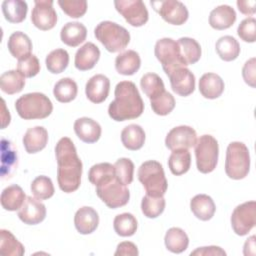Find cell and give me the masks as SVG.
I'll list each match as a JSON object with an SVG mask.
<instances>
[{
	"label": "cell",
	"mask_w": 256,
	"mask_h": 256,
	"mask_svg": "<svg viewBox=\"0 0 256 256\" xmlns=\"http://www.w3.org/2000/svg\"><path fill=\"white\" fill-rule=\"evenodd\" d=\"M55 155L59 188L65 193L76 191L81 184L83 166L73 141L62 137L55 146Z\"/></svg>",
	"instance_id": "obj_1"
},
{
	"label": "cell",
	"mask_w": 256,
	"mask_h": 256,
	"mask_svg": "<svg viewBox=\"0 0 256 256\" xmlns=\"http://www.w3.org/2000/svg\"><path fill=\"white\" fill-rule=\"evenodd\" d=\"M115 99L108 106L109 117L114 121L138 118L144 111V103L136 85L131 81L119 82L114 90Z\"/></svg>",
	"instance_id": "obj_2"
},
{
	"label": "cell",
	"mask_w": 256,
	"mask_h": 256,
	"mask_svg": "<svg viewBox=\"0 0 256 256\" xmlns=\"http://www.w3.org/2000/svg\"><path fill=\"white\" fill-rule=\"evenodd\" d=\"M15 109L24 120L44 119L52 113L53 104L45 94L32 92L19 97L15 102Z\"/></svg>",
	"instance_id": "obj_3"
},
{
	"label": "cell",
	"mask_w": 256,
	"mask_h": 256,
	"mask_svg": "<svg viewBox=\"0 0 256 256\" xmlns=\"http://www.w3.org/2000/svg\"><path fill=\"white\" fill-rule=\"evenodd\" d=\"M94 35L104 48L111 53L123 51L130 42V33L128 30L108 20L100 22L95 27Z\"/></svg>",
	"instance_id": "obj_4"
},
{
	"label": "cell",
	"mask_w": 256,
	"mask_h": 256,
	"mask_svg": "<svg viewBox=\"0 0 256 256\" xmlns=\"http://www.w3.org/2000/svg\"><path fill=\"white\" fill-rule=\"evenodd\" d=\"M138 180L143 185L146 194L163 196L167 191V180L161 163L155 160L145 161L138 168Z\"/></svg>",
	"instance_id": "obj_5"
},
{
	"label": "cell",
	"mask_w": 256,
	"mask_h": 256,
	"mask_svg": "<svg viewBox=\"0 0 256 256\" xmlns=\"http://www.w3.org/2000/svg\"><path fill=\"white\" fill-rule=\"evenodd\" d=\"M250 170L249 149L243 142H231L226 149L225 173L234 180L245 178Z\"/></svg>",
	"instance_id": "obj_6"
},
{
	"label": "cell",
	"mask_w": 256,
	"mask_h": 256,
	"mask_svg": "<svg viewBox=\"0 0 256 256\" xmlns=\"http://www.w3.org/2000/svg\"><path fill=\"white\" fill-rule=\"evenodd\" d=\"M97 196L111 209L125 206L130 198V192L126 185L121 183L115 174L108 176L96 186Z\"/></svg>",
	"instance_id": "obj_7"
},
{
	"label": "cell",
	"mask_w": 256,
	"mask_h": 256,
	"mask_svg": "<svg viewBox=\"0 0 256 256\" xmlns=\"http://www.w3.org/2000/svg\"><path fill=\"white\" fill-rule=\"evenodd\" d=\"M219 146L217 140L209 134L200 136L195 144L196 166L203 174L212 172L218 163Z\"/></svg>",
	"instance_id": "obj_8"
},
{
	"label": "cell",
	"mask_w": 256,
	"mask_h": 256,
	"mask_svg": "<svg viewBox=\"0 0 256 256\" xmlns=\"http://www.w3.org/2000/svg\"><path fill=\"white\" fill-rule=\"evenodd\" d=\"M154 53L166 75L177 68L186 67L180 54L179 45L172 38L159 39L155 44Z\"/></svg>",
	"instance_id": "obj_9"
},
{
	"label": "cell",
	"mask_w": 256,
	"mask_h": 256,
	"mask_svg": "<svg viewBox=\"0 0 256 256\" xmlns=\"http://www.w3.org/2000/svg\"><path fill=\"white\" fill-rule=\"evenodd\" d=\"M230 220L235 234L239 236L247 235L255 226L256 202L247 201L238 205L233 210Z\"/></svg>",
	"instance_id": "obj_10"
},
{
	"label": "cell",
	"mask_w": 256,
	"mask_h": 256,
	"mask_svg": "<svg viewBox=\"0 0 256 256\" xmlns=\"http://www.w3.org/2000/svg\"><path fill=\"white\" fill-rule=\"evenodd\" d=\"M153 9L161 16V18L172 25H182L189 17L186 6L177 0L151 1Z\"/></svg>",
	"instance_id": "obj_11"
},
{
	"label": "cell",
	"mask_w": 256,
	"mask_h": 256,
	"mask_svg": "<svg viewBox=\"0 0 256 256\" xmlns=\"http://www.w3.org/2000/svg\"><path fill=\"white\" fill-rule=\"evenodd\" d=\"M114 6L126 22L133 27H141L148 21V10L141 0H116Z\"/></svg>",
	"instance_id": "obj_12"
},
{
	"label": "cell",
	"mask_w": 256,
	"mask_h": 256,
	"mask_svg": "<svg viewBox=\"0 0 256 256\" xmlns=\"http://www.w3.org/2000/svg\"><path fill=\"white\" fill-rule=\"evenodd\" d=\"M32 24L42 30L48 31L55 27L57 23V13L53 8L52 0H35L31 13Z\"/></svg>",
	"instance_id": "obj_13"
},
{
	"label": "cell",
	"mask_w": 256,
	"mask_h": 256,
	"mask_svg": "<svg viewBox=\"0 0 256 256\" xmlns=\"http://www.w3.org/2000/svg\"><path fill=\"white\" fill-rule=\"evenodd\" d=\"M197 142L196 131L187 125L172 128L165 138V145L171 151L175 149H189Z\"/></svg>",
	"instance_id": "obj_14"
},
{
	"label": "cell",
	"mask_w": 256,
	"mask_h": 256,
	"mask_svg": "<svg viewBox=\"0 0 256 256\" xmlns=\"http://www.w3.org/2000/svg\"><path fill=\"white\" fill-rule=\"evenodd\" d=\"M170 80L171 88L179 96H189L195 90V76L186 67H180L167 75Z\"/></svg>",
	"instance_id": "obj_15"
},
{
	"label": "cell",
	"mask_w": 256,
	"mask_h": 256,
	"mask_svg": "<svg viewBox=\"0 0 256 256\" xmlns=\"http://www.w3.org/2000/svg\"><path fill=\"white\" fill-rule=\"evenodd\" d=\"M18 217L27 225L39 224L46 217V207L39 199L28 196L18 211Z\"/></svg>",
	"instance_id": "obj_16"
},
{
	"label": "cell",
	"mask_w": 256,
	"mask_h": 256,
	"mask_svg": "<svg viewBox=\"0 0 256 256\" xmlns=\"http://www.w3.org/2000/svg\"><path fill=\"white\" fill-rule=\"evenodd\" d=\"M110 91V80L103 74L92 76L85 85L86 97L95 104L102 103L108 97Z\"/></svg>",
	"instance_id": "obj_17"
},
{
	"label": "cell",
	"mask_w": 256,
	"mask_h": 256,
	"mask_svg": "<svg viewBox=\"0 0 256 256\" xmlns=\"http://www.w3.org/2000/svg\"><path fill=\"white\" fill-rule=\"evenodd\" d=\"M74 132L77 137L85 143H95L97 142L102 133L100 124L88 117L78 118L73 125Z\"/></svg>",
	"instance_id": "obj_18"
},
{
	"label": "cell",
	"mask_w": 256,
	"mask_h": 256,
	"mask_svg": "<svg viewBox=\"0 0 256 256\" xmlns=\"http://www.w3.org/2000/svg\"><path fill=\"white\" fill-rule=\"evenodd\" d=\"M99 224L97 211L89 206L79 208L74 216V225L76 230L83 235L93 233Z\"/></svg>",
	"instance_id": "obj_19"
},
{
	"label": "cell",
	"mask_w": 256,
	"mask_h": 256,
	"mask_svg": "<svg viewBox=\"0 0 256 256\" xmlns=\"http://www.w3.org/2000/svg\"><path fill=\"white\" fill-rule=\"evenodd\" d=\"M99 58V48L94 43L87 42L77 50L75 54L74 65L80 71H87L96 65Z\"/></svg>",
	"instance_id": "obj_20"
},
{
	"label": "cell",
	"mask_w": 256,
	"mask_h": 256,
	"mask_svg": "<svg viewBox=\"0 0 256 256\" xmlns=\"http://www.w3.org/2000/svg\"><path fill=\"white\" fill-rule=\"evenodd\" d=\"M22 141L27 153H37L46 147L48 142V132L43 126L29 128L25 132Z\"/></svg>",
	"instance_id": "obj_21"
},
{
	"label": "cell",
	"mask_w": 256,
	"mask_h": 256,
	"mask_svg": "<svg viewBox=\"0 0 256 256\" xmlns=\"http://www.w3.org/2000/svg\"><path fill=\"white\" fill-rule=\"evenodd\" d=\"M224 88V81L216 73H205L199 80V91L201 95L207 99H216L220 97Z\"/></svg>",
	"instance_id": "obj_22"
},
{
	"label": "cell",
	"mask_w": 256,
	"mask_h": 256,
	"mask_svg": "<svg viewBox=\"0 0 256 256\" xmlns=\"http://www.w3.org/2000/svg\"><path fill=\"white\" fill-rule=\"evenodd\" d=\"M236 21V12L229 5H220L214 8L209 15V24L213 29L225 30Z\"/></svg>",
	"instance_id": "obj_23"
},
{
	"label": "cell",
	"mask_w": 256,
	"mask_h": 256,
	"mask_svg": "<svg viewBox=\"0 0 256 256\" xmlns=\"http://www.w3.org/2000/svg\"><path fill=\"white\" fill-rule=\"evenodd\" d=\"M18 165V155L13 143L7 139L1 140V176L9 178Z\"/></svg>",
	"instance_id": "obj_24"
},
{
	"label": "cell",
	"mask_w": 256,
	"mask_h": 256,
	"mask_svg": "<svg viewBox=\"0 0 256 256\" xmlns=\"http://www.w3.org/2000/svg\"><path fill=\"white\" fill-rule=\"evenodd\" d=\"M87 29L80 22H68L60 31L61 41L70 47H77L86 40Z\"/></svg>",
	"instance_id": "obj_25"
},
{
	"label": "cell",
	"mask_w": 256,
	"mask_h": 256,
	"mask_svg": "<svg viewBox=\"0 0 256 256\" xmlns=\"http://www.w3.org/2000/svg\"><path fill=\"white\" fill-rule=\"evenodd\" d=\"M190 209L196 218L202 221H208L214 216L216 206L209 195L198 194L191 199Z\"/></svg>",
	"instance_id": "obj_26"
},
{
	"label": "cell",
	"mask_w": 256,
	"mask_h": 256,
	"mask_svg": "<svg viewBox=\"0 0 256 256\" xmlns=\"http://www.w3.org/2000/svg\"><path fill=\"white\" fill-rule=\"evenodd\" d=\"M141 66L139 54L134 50H126L117 55L115 59L116 71L125 76L135 74Z\"/></svg>",
	"instance_id": "obj_27"
},
{
	"label": "cell",
	"mask_w": 256,
	"mask_h": 256,
	"mask_svg": "<svg viewBox=\"0 0 256 256\" xmlns=\"http://www.w3.org/2000/svg\"><path fill=\"white\" fill-rule=\"evenodd\" d=\"M7 47L10 54L19 60L31 54L32 42L27 34L16 31L9 36Z\"/></svg>",
	"instance_id": "obj_28"
},
{
	"label": "cell",
	"mask_w": 256,
	"mask_h": 256,
	"mask_svg": "<svg viewBox=\"0 0 256 256\" xmlns=\"http://www.w3.org/2000/svg\"><path fill=\"white\" fill-rule=\"evenodd\" d=\"M145 132L140 125L129 124L121 131V141L128 150L136 151L143 147L145 142Z\"/></svg>",
	"instance_id": "obj_29"
},
{
	"label": "cell",
	"mask_w": 256,
	"mask_h": 256,
	"mask_svg": "<svg viewBox=\"0 0 256 256\" xmlns=\"http://www.w3.org/2000/svg\"><path fill=\"white\" fill-rule=\"evenodd\" d=\"M26 200V195L23 189L16 184L6 187L0 197L1 205L5 210L16 211L19 210Z\"/></svg>",
	"instance_id": "obj_30"
},
{
	"label": "cell",
	"mask_w": 256,
	"mask_h": 256,
	"mask_svg": "<svg viewBox=\"0 0 256 256\" xmlns=\"http://www.w3.org/2000/svg\"><path fill=\"white\" fill-rule=\"evenodd\" d=\"M164 243L167 250L172 253L179 254L187 249L189 238L183 229L179 227H172L166 232Z\"/></svg>",
	"instance_id": "obj_31"
},
{
	"label": "cell",
	"mask_w": 256,
	"mask_h": 256,
	"mask_svg": "<svg viewBox=\"0 0 256 256\" xmlns=\"http://www.w3.org/2000/svg\"><path fill=\"white\" fill-rule=\"evenodd\" d=\"M28 6L22 0H5L2 3L4 18L10 23H21L26 18Z\"/></svg>",
	"instance_id": "obj_32"
},
{
	"label": "cell",
	"mask_w": 256,
	"mask_h": 256,
	"mask_svg": "<svg viewBox=\"0 0 256 256\" xmlns=\"http://www.w3.org/2000/svg\"><path fill=\"white\" fill-rule=\"evenodd\" d=\"M180 49V54L185 65H192L199 61L201 58V46L193 38L181 37L177 41Z\"/></svg>",
	"instance_id": "obj_33"
},
{
	"label": "cell",
	"mask_w": 256,
	"mask_h": 256,
	"mask_svg": "<svg viewBox=\"0 0 256 256\" xmlns=\"http://www.w3.org/2000/svg\"><path fill=\"white\" fill-rule=\"evenodd\" d=\"M215 49L218 56L227 62L235 60L240 54V44L230 35L220 37L215 44Z\"/></svg>",
	"instance_id": "obj_34"
},
{
	"label": "cell",
	"mask_w": 256,
	"mask_h": 256,
	"mask_svg": "<svg viewBox=\"0 0 256 256\" xmlns=\"http://www.w3.org/2000/svg\"><path fill=\"white\" fill-rule=\"evenodd\" d=\"M191 165V155L188 149H175L169 156L168 166L173 175L180 176L185 174Z\"/></svg>",
	"instance_id": "obj_35"
},
{
	"label": "cell",
	"mask_w": 256,
	"mask_h": 256,
	"mask_svg": "<svg viewBox=\"0 0 256 256\" xmlns=\"http://www.w3.org/2000/svg\"><path fill=\"white\" fill-rule=\"evenodd\" d=\"M78 93L76 82L71 78H62L58 80L53 88V95L61 103H69L74 100Z\"/></svg>",
	"instance_id": "obj_36"
},
{
	"label": "cell",
	"mask_w": 256,
	"mask_h": 256,
	"mask_svg": "<svg viewBox=\"0 0 256 256\" xmlns=\"http://www.w3.org/2000/svg\"><path fill=\"white\" fill-rule=\"evenodd\" d=\"M24 86L25 77L22 76L17 70L6 71L0 76V88L8 95L21 92Z\"/></svg>",
	"instance_id": "obj_37"
},
{
	"label": "cell",
	"mask_w": 256,
	"mask_h": 256,
	"mask_svg": "<svg viewBox=\"0 0 256 256\" xmlns=\"http://www.w3.org/2000/svg\"><path fill=\"white\" fill-rule=\"evenodd\" d=\"M25 253L24 246L17 238L5 229L0 230V254L5 256H22Z\"/></svg>",
	"instance_id": "obj_38"
},
{
	"label": "cell",
	"mask_w": 256,
	"mask_h": 256,
	"mask_svg": "<svg viewBox=\"0 0 256 256\" xmlns=\"http://www.w3.org/2000/svg\"><path fill=\"white\" fill-rule=\"evenodd\" d=\"M137 227V220L131 213L118 214L113 221V228L116 234L121 237H130L134 235Z\"/></svg>",
	"instance_id": "obj_39"
},
{
	"label": "cell",
	"mask_w": 256,
	"mask_h": 256,
	"mask_svg": "<svg viewBox=\"0 0 256 256\" xmlns=\"http://www.w3.org/2000/svg\"><path fill=\"white\" fill-rule=\"evenodd\" d=\"M45 64L52 74L62 73L69 64V54L65 49H55L46 56Z\"/></svg>",
	"instance_id": "obj_40"
},
{
	"label": "cell",
	"mask_w": 256,
	"mask_h": 256,
	"mask_svg": "<svg viewBox=\"0 0 256 256\" xmlns=\"http://www.w3.org/2000/svg\"><path fill=\"white\" fill-rule=\"evenodd\" d=\"M140 87L145 95L149 98H155L165 91L164 82L161 77L156 73H146L140 80Z\"/></svg>",
	"instance_id": "obj_41"
},
{
	"label": "cell",
	"mask_w": 256,
	"mask_h": 256,
	"mask_svg": "<svg viewBox=\"0 0 256 256\" xmlns=\"http://www.w3.org/2000/svg\"><path fill=\"white\" fill-rule=\"evenodd\" d=\"M165 199L163 196H150L146 194L141 201V211L147 218H157L165 209Z\"/></svg>",
	"instance_id": "obj_42"
},
{
	"label": "cell",
	"mask_w": 256,
	"mask_h": 256,
	"mask_svg": "<svg viewBox=\"0 0 256 256\" xmlns=\"http://www.w3.org/2000/svg\"><path fill=\"white\" fill-rule=\"evenodd\" d=\"M31 192L35 198L39 200H46L54 195L55 189L52 180L45 175L36 177L30 186Z\"/></svg>",
	"instance_id": "obj_43"
},
{
	"label": "cell",
	"mask_w": 256,
	"mask_h": 256,
	"mask_svg": "<svg viewBox=\"0 0 256 256\" xmlns=\"http://www.w3.org/2000/svg\"><path fill=\"white\" fill-rule=\"evenodd\" d=\"M150 104L155 114L160 116H165L171 113L172 110L174 109L175 99L171 93L165 90L155 98L150 99Z\"/></svg>",
	"instance_id": "obj_44"
},
{
	"label": "cell",
	"mask_w": 256,
	"mask_h": 256,
	"mask_svg": "<svg viewBox=\"0 0 256 256\" xmlns=\"http://www.w3.org/2000/svg\"><path fill=\"white\" fill-rule=\"evenodd\" d=\"M114 166L117 179L124 185H129L133 181L134 163L129 158H119Z\"/></svg>",
	"instance_id": "obj_45"
},
{
	"label": "cell",
	"mask_w": 256,
	"mask_h": 256,
	"mask_svg": "<svg viewBox=\"0 0 256 256\" xmlns=\"http://www.w3.org/2000/svg\"><path fill=\"white\" fill-rule=\"evenodd\" d=\"M40 62L34 54L18 60L17 71L25 78H32L40 72Z\"/></svg>",
	"instance_id": "obj_46"
},
{
	"label": "cell",
	"mask_w": 256,
	"mask_h": 256,
	"mask_svg": "<svg viewBox=\"0 0 256 256\" xmlns=\"http://www.w3.org/2000/svg\"><path fill=\"white\" fill-rule=\"evenodd\" d=\"M58 5L71 18H80L87 11V2L85 0H59Z\"/></svg>",
	"instance_id": "obj_47"
},
{
	"label": "cell",
	"mask_w": 256,
	"mask_h": 256,
	"mask_svg": "<svg viewBox=\"0 0 256 256\" xmlns=\"http://www.w3.org/2000/svg\"><path fill=\"white\" fill-rule=\"evenodd\" d=\"M113 174H115L114 166L108 162H103L95 164L90 168L88 172V179L94 186H96L103 179Z\"/></svg>",
	"instance_id": "obj_48"
},
{
	"label": "cell",
	"mask_w": 256,
	"mask_h": 256,
	"mask_svg": "<svg viewBox=\"0 0 256 256\" xmlns=\"http://www.w3.org/2000/svg\"><path fill=\"white\" fill-rule=\"evenodd\" d=\"M237 34L241 40L253 43L256 40V19L248 17L242 20L237 28Z\"/></svg>",
	"instance_id": "obj_49"
},
{
	"label": "cell",
	"mask_w": 256,
	"mask_h": 256,
	"mask_svg": "<svg viewBox=\"0 0 256 256\" xmlns=\"http://www.w3.org/2000/svg\"><path fill=\"white\" fill-rule=\"evenodd\" d=\"M256 59L255 57L247 60L242 68V76L246 84L251 86L252 88L256 87Z\"/></svg>",
	"instance_id": "obj_50"
},
{
	"label": "cell",
	"mask_w": 256,
	"mask_h": 256,
	"mask_svg": "<svg viewBox=\"0 0 256 256\" xmlns=\"http://www.w3.org/2000/svg\"><path fill=\"white\" fill-rule=\"evenodd\" d=\"M139 254L137 246L130 241L120 242L117 245L116 251L114 253L115 256H137Z\"/></svg>",
	"instance_id": "obj_51"
},
{
	"label": "cell",
	"mask_w": 256,
	"mask_h": 256,
	"mask_svg": "<svg viewBox=\"0 0 256 256\" xmlns=\"http://www.w3.org/2000/svg\"><path fill=\"white\" fill-rule=\"evenodd\" d=\"M190 255L194 256H225L226 252L219 246H206L199 247L196 250L192 251Z\"/></svg>",
	"instance_id": "obj_52"
},
{
	"label": "cell",
	"mask_w": 256,
	"mask_h": 256,
	"mask_svg": "<svg viewBox=\"0 0 256 256\" xmlns=\"http://www.w3.org/2000/svg\"><path fill=\"white\" fill-rule=\"evenodd\" d=\"M236 4L238 7V10L244 15H253L255 13V6H256L255 0H248V1L238 0Z\"/></svg>",
	"instance_id": "obj_53"
},
{
	"label": "cell",
	"mask_w": 256,
	"mask_h": 256,
	"mask_svg": "<svg viewBox=\"0 0 256 256\" xmlns=\"http://www.w3.org/2000/svg\"><path fill=\"white\" fill-rule=\"evenodd\" d=\"M255 236L252 235L251 237H249L245 243H244V248H243V254L245 256H248V255H255L256 253V245H255Z\"/></svg>",
	"instance_id": "obj_54"
},
{
	"label": "cell",
	"mask_w": 256,
	"mask_h": 256,
	"mask_svg": "<svg viewBox=\"0 0 256 256\" xmlns=\"http://www.w3.org/2000/svg\"><path fill=\"white\" fill-rule=\"evenodd\" d=\"M2 101V114H1V118H2V125H1V127H2V129H4L7 125H9V123H10V120H11V117H10V113H9V111L8 110H6V105H5V101H4V99H2L1 100Z\"/></svg>",
	"instance_id": "obj_55"
}]
</instances>
